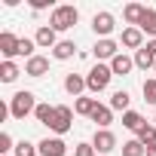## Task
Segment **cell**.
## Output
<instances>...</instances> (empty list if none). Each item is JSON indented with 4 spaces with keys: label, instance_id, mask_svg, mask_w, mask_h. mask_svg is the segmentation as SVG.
Masks as SVG:
<instances>
[{
    "label": "cell",
    "instance_id": "1",
    "mask_svg": "<svg viewBox=\"0 0 156 156\" xmlns=\"http://www.w3.org/2000/svg\"><path fill=\"white\" fill-rule=\"evenodd\" d=\"M76 22H80V12H76V6H55L52 16H49V28H52L55 34L73 28Z\"/></svg>",
    "mask_w": 156,
    "mask_h": 156
},
{
    "label": "cell",
    "instance_id": "2",
    "mask_svg": "<svg viewBox=\"0 0 156 156\" xmlns=\"http://www.w3.org/2000/svg\"><path fill=\"white\" fill-rule=\"evenodd\" d=\"M34 110H37L34 92H16V95L9 98V113H12V119H25V116H31Z\"/></svg>",
    "mask_w": 156,
    "mask_h": 156
},
{
    "label": "cell",
    "instance_id": "3",
    "mask_svg": "<svg viewBox=\"0 0 156 156\" xmlns=\"http://www.w3.org/2000/svg\"><path fill=\"white\" fill-rule=\"evenodd\" d=\"M110 76H113V70H110V64H95L89 73H86V89L89 92H104L107 86H110Z\"/></svg>",
    "mask_w": 156,
    "mask_h": 156
},
{
    "label": "cell",
    "instance_id": "4",
    "mask_svg": "<svg viewBox=\"0 0 156 156\" xmlns=\"http://www.w3.org/2000/svg\"><path fill=\"white\" fill-rule=\"evenodd\" d=\"M70 126H73V110L64 107V104H58V107H55V116H52V122H49V129H52L55 135H64V132H70Z\"/></svg>",
    "mask_w": 156,
    "mask_h": 156
},
{
    "label": "cell",
    "instance_id": "5",
    "mask_svg": "<svg viewBox=\"0 0 156 156\" xmlns=\"http://www.w3.org/2000/svg\"><path fill=\"white\" fill-rule=\"evenodd\" d=\"M113 28H116V19H113L110 12H95V19H92V31L98 34V40H107V37L113 34Z\"/></svg>",
    "mask_w": 156,
    "mask_h": 156
},
{
    "label": "cell",
    "instance_id": "6",
    "mask_svg": "<svg viewBox=\"0 0 156 156\" xmlns=\"http://www.w3.org/2000/svg\"><path fill=\"white\" fill-rule=\"evenodd\" d=\"M92 55H95L98 61H113V58L119 55V43L110 40V37H107V40H98V43L92 46Z\"/></svg>",
    "mask_w": 156,
    "mask_h": 156
},
{
    "label": "cell",
    "instance_id": "7",
    "mask_svg": "<svg viewBox=\"0 0 156 156\" xmlns=\"http://www.w3.org/2000/svg\"><path fill=\"white\" fill-rule=\"evenodd\" d=\"M92 147H95V153H110V150H116V135L110 129H95Z\"/></svg>",
    "mask_w": 156,
    "mask_h": 156
},
{
    "label": "cell",
    "instance_id": "8",
    "mask_svg": "<svg viewBox=\"0 0 156 156\" xmlns=\"http://www.w3.org/2000/svg\"><path fill=\"white\" fill-rule=\"evenodd\" d=\"M37 150H40V156H64L67 153V144L61 138H43L37 144Z\"/></svg>",
    "mask_w": 156,
    "mask_h": 156
},
{
    "label": "cell",
    "instance_id": "9",
    "mask_svg": "<svg viewBox=\"0 0 156 156\" xmlns=\"http://www.w3.org/2000/svg\"><path fill=\"white\" fill-rule=\"evenodd\" d=\"M19 43H22V37H16V34H9V31L0 34V52L6 55V61H12V58L19 55Z\"/></svg>",
    "mask_w": 156,
    "mask_h": 156
},
{
    "label": "cell",
    "instance_id": "10",
    "mask_svg": "<svg viewBox=\"0 0 156 156\" xmlns=\"http://www.w3.org/2000/svg\"><path fill=\"white\" fill-rule=\"evenodd\" d=\"M34 43H37L40 49H55V46H58V37H55V31H52L49 25H40L37 34H34Z\"/></svg>",
    "mask_w": 156,
    "mask_h": 156
},
{
    "label": "cell",
    "instance_id": "11",
    "mask_svg": "<svg viewBox=\"0 0 156 156\" xmlns=\"http://www.w3.org/2000/svg\"><path fill=\"white\" fill-rule=\"evenodd\" d=\"M25 73H28V76H43V73H49V58H46V55L28 58V61H25Z\"/></svg>",
    "mask_w": 156,
    "mask_h": 156
},
{
    "label": "cell",
    "instance_id": "12",
    "mask_svg": "<svg viewBox=\"0 0 156 156\" xmlns=\"http://www.w3.org/2000/svg\"><path fill=\"white\" fill-rule=\"evenodd\" d=\"M126 49H144V34H141V28H126L122 31V40H119Z\"/></svg>",
    "mask_w": 156,
    "mask_h": 156
},
{
    "label": "cell",
    "instance_id": "13",
    "mask_svg": "<svg viewBox=\"0 0 156 156\" xmlns=\"http://www.w3.org/2000/svg\"><path fill=\"white\" fill-rule=\"evenodd\" d=\"M64 89H67L73 98H83V92H86V76H80V73H67V76H64Z\"/></svg>",
    "mask_w": 156,
    "mask_h": 156
},
{
    "label": "cell",
    "instance_id": "14",
    "mask_svg": "<svg viewBox=\"0 0 156 156\" xmlns=\"http://www.w3.org/2000/svg\"><path fill=\"white\" fill-rule=\"evenodd\" d=\"M135 67V58H129L126 52H119L113 61H110V70H113V76H129V70Z\"/></svg>",
    "mask_w": 156,
    "mask_h": 156
},
{
    "label": "cell",
    "instance_id": "15",
    "mask_svg": "<svg viewBox=\"0 0 156 156\" xmlns=\"http://www.w3.org/2000/svg\"><path fill=\"white\" fill-rule=\"evenodd\" d=\"M98 129H107L110 122H113V110H110V104H98L95 110H92V116H89Z\"/></svg>",
    "mask_w": 156,
    "mask_h": 156
},
{
    "label": "cell",
    "instance_id": "16",
    "mask_svg": "<svg viewBox=\"0 0 156 156\" xmlns=\"http://www.w3.org/2000/svg\"><path fill=\"white\" fill-rule=\"evenodd\" d=\"M144 12H147V6H141V3H129V6L122 9V19H126L132 28H138L141 19H144Z\"/></svg>",
    "mask_w": 156,
    "mask_h": 156
},
{
    "label": "cell",
    "instance_id": "17",
    "mask_svg": "<svg viewBox=\"0 0 156 156\" xmlns=\"http://www.w3.org/2000/svg\"><path fill=\"white\" fill-rule=\"evenodd\" d=\"M138 28H141V34H147L150 40H156V9H147Z\"/></svg>",
    "mask_w": 156,
    "mask_h": 156
},
{
    "label": "cell",
    "instance_id": "18",
    "mask_svg": "<svg viewBox=\"0 0 156 156\" xmlns=\"http://www.w3.org/2000/svg\"><path fill=\"white\" fill-rule=\"evenodd\" d=\"M129 101H132V95H129L126 89H119V92L110 95V110H122V113H129Z\"/></svg>",
    "mask_w": 156,
    "mask_h": 156
},
{
    "label": "cell",
    "instance_id": "19",
    "mask_svg": "<svg viewBox=\"0 0 156 156\" xmlns=\"http://www.w3.org/2000/svg\"><path fill=\"white\" fill-rule=\"evenodd\" d=\"M95 107H98V101H95V98H86V95L73 101V113H80V116H92Z\"/></svg>",
    "mask_w": 156,
    "mask_h": 156
},
{
    "label": "cell",
    "instance_id": "20",
    "mask_svg": "<svg viewBox=\"0 0 156 156\" xmlns=\"http://www.w3.org/2000/svg\"><path fill=\"white\" fill-rule=\"evenodd\" d=\"M19 64L16 61H3V64H0V80H3V83H16L19 80Z\"/></svg>",
    "mask_w": 156,
    "mask_h": 156
},
{
    "label": "cell",
    "instance_id": "21",
    "mask_svg": "<svg viewBox=\"0 0 156 156\" xmlns=\"http://www.w3.org/2000/svg\"><path fill=\"white\" fill-rule=\"evenodd\" d=\"M73 52H76V46H73L70 40H58V46L52 49V55H55L58 61H67V58H73Z\"/></svg>",
    "mask_w": 156,
    "mask_h": 156
},
{
    "label": "cell",
    "instance_id": "22",
    "mask_svg": "<svg viewBox=\"0 0 156 156\" xmlns=\"http://www.w3.org/2000/svg\"><path fill=\"white\" fill-rule=\"evenodd\" d=\"M122 126H126L129 132H135V135H138V129L144 126V116H141L138 110H129V113H122Z\"/></svg>",
    "mask_w": 156,
    "mask_h": 156
},
{
    "label": "cell",
    "instance_id": "23",
    "mask_svg": "<svg viewBox=\"0 0 156 156\" xmlns=\"http://www.w3.org/2000/svg\"><path fill=\"white\" fill-rule=\"evenodd\" d=\"M138 141H141L144 147L156 144V126H153V122H144V126L138 129Z\"/></svg>",
    "mask_w": 156,
    "mask_h": 156
},
{
    "label": "cell",
    "instance_id": "24",
    "mask_svg": "<svg viewBox=\"0 0 156 156\" xmlns=\"http://www.w3.org/2000/svg\"><path fill=\"white\" fill-rule=\"evenodd\" d=\"M122 156H147V147H144L138 138H132V141H122Z\"/></svg>",
    "mask_w": 156,
    "mask_h": 156
},
{
    "label": "cell",
    "instance_id": "25",
    "mask_svg": "<svg viewBox=\"0 0 156 156\" xmlns=\"http://www.w3.org/2000/svg\"><path fill=\"white\" fill-rule=\"evenodd\" d=\"M153 64H156V58H153V55H150V52H147V46H144V49H138V52H135V67H141V70H150V67H153Z\"/></svg>",
    "mask_w": 156,
    "mask_h": 156
},
{
    "label": "cell",
    "instance_id": "26",
    "mask_svg": "<svg viewBox=\"0 0 156 156\" xmlns=\"http://www.w3.org/2000/svg\"><path fill=\"white\" fill-rule=\"evenodd\" d=\"M52 116H55V107H52V104H37V110H34V119H37V122L49 126Z\"/></svg>",
    "mask_w": 156,
    "mask_h": 156
},
{
    "label": "cell",
    "instance_id": "27",
    "mask_svg": "<svg viewBox=\"0 0 156 156\" xmlns=\"http://www.w3.org/2000/svg\"><path fill=\"white\" fill-rule=\"evenodd\" d=\"M141 92H144V101L147 104H156V76H153V80H144Z\"/></svg>",
    "mask_w": 156,
    "mask_h": 156
},
{
    "label": "cell",
    "instance_id": "28",
    "mask_svg": "<svg viewBox=\"0 0 156 156\" xmlns=\"http://www.w3.org/2000/svg\"><path fill=\"white\" fill-rule=\"evenodd\" d=\"M37 153H40V150H37L31 141H19L16 150H12V156H37Z\"/></svg>",
    "mask_w": 156,
    "mask_h": 156
},
{
    "label": "cell",
    "instance_id": "29",
    "mask_svg": "<svg viewBox=\"0 0 156 156\" xmlns=\"http://www.w3.org/2000/svg\"><path fill=\"white\" fill-rule=\"evenodd\" d=\"M34 49H37V43H34V40H28V37H22V43H19V55L34 58Z\"/></svg>",
    "mask_w": 156,
    "mask_h": 156
},
{
    "label": "cell",
    "instance_id": "30",
    "mask_svg": "<svg viewBox=\"0 0 156 156\" xmlns=\"http://www.w3.org/2000/svg\"><path fill=\"white\" fill-rule=\"evenodd\" d=\"M9 150H16V147H12V135H9V132H0V153L9 156Z\"/></svg>",
    "mask_w": 156,
    "mask_h": 156
},
{
    "label": "cell",
    "instance_id": "31",
    "mask_svg": "<svg viewBox=\"0 0 156 156\" xmlns=\"http://www.w3.org/2000/svg\"><path fill=\"white\" fill-rule=\"evenodd\" d=\"M73 156H95V147L92 144H76L73 147Z\"/></svg>",
    "mask_w": 156,
    "mask_h": 156
},
{
    "label": "cell",
    "instance_id": "32",
    "mask_svg": "<svg viewBox=\"0 0 156 156\" xmlns=\"http://www.w3.org/2000/svg\"><path fill=\"white\" fill-rule=\"evenodd\" d=\"M31 6H34V9H46V6H49V0H31Z\"/></svg>",
    "mask_w": 156,
    "mask_h": 156
},
{
    "label": "cell",
    "instance_id": "33",
    "mask_svg": "<svg viewBox=\"0 0 156 156\" xmlns=\"http://www.w3.org/2000/svg\"><path fill=\"white\" fill-rule=\"evenodd\" d=\"M147 52H150V55L156 58V40H150V43H147Z\"/></svg>",
    "mask_w": 156,
    "mask_h": 156
},
{
    "label": "cell",
    "instance_id": "34",
    "mask_svg": "<svg viewBox=\"0 0 156 156\" xmlns=\"http://www.w3.org/2000/svg\"><path fill=\"white\" fill-rule=\"evenodd\" d=\"M147 156H156V144H150V147H147Z\"/></svg>",
    "mask_w": 156,
    "mask_h": 156
},
{
    "label": "cell",
    "instance_id": "35",
    "mask_svg": "<svg viewBox=\"0 0 156 156\" xmlns=\"http://www.w3.org/2000/svg\"><path fill=\"white\" fill-rule=\"evenodd\" d=\"M153 73H156V64H153Z\"/></svg>",
    "mask_w": 156,
    "mask_h": 156
},
{
    "label": "cell",
    "instance_id": "36",
    "mask_svg": "<svg viewBox=\"0 0 156 156\" xmlns=\"http://www.w3.org/2000/svg\"><path fill=\"white\" fill-rule=\"evenodd\" d=\"M153 126H156V119H153Z\"/></svg>",
    "mask_w": 156,
    "mask_h": 156
},
{
    "label": "cell",
    "instance_id": "37",
    "mask_svg": "<svg viewBox=\"0 0 156 156\" xmlns=\"http://www.w3.org/2000/svg\"><path fill=\"white\" fill-rule=\"evenodd\" d=\"M9 156H12V153H9Z\"/></svg>",
    "mask_w": 156,
    "mask_h": 156
}]
</instances>
